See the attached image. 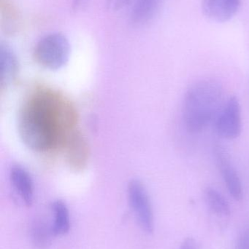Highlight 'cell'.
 <instances>
[{"instance_id": "1", "label": "cell", "mask_w": 249, "mask_h": 249, "mask_svg": "<svg viewBox=\"0 0 249 249\" xmlns=\"http://www.w3.org/2000/svg\"><path fill=\"white\" fill-rule=\"evenodd\" d=\"M76 112L68 101L51 91H41L22 108L19 131L32 150L48 152L65 143L76 124Z\"/></svg>"}, {"instance_id": "2", "label": "cell", "mask_w": 249, "mask_h": 249, "mask_svg": "<svg viewBox=\"0 0 249 249\" xmlns=\"http://www.w3.org/2000/svg\"><path fill=\"white\" fill-rule=\"evenodd\" d=\"M222 99L219 82L205 79L193 84L183 104V120L187 131L197 133L204 130L219 113Z\"/></svg>"}, {"instance_id": "3", "label": "cell", "mask_w": 249, "mask_h": 249, "mask_svg": "<svg viewBox=\"0 0 249 249\" xmlns=\"http://www.w3.org/2000/svg\"><path fill=\"white\" fill-rule=\"evenodd\" d=\"M70 44L65 35L51 33L42 37L35 45L33 58L40 67L50 70H58L68 62Z\"/></svg>"}, {"instance_id": "4", "label": "cell", "mask_w": 249, "mask_h": 249, "mask_svg": "<svg viewBox=\"0 0 249 249\" xmlns=\"http://www.w3.org/2000/svg\"><path fill=\"white\" fill-rule=\"evenodd\" d=\"M127 197L139 225L144 232L152 233L154 229L153 207L144 184L140 180H131L127 186Z\"/></svg>"}, {"instance_id": "5", "label": "cell", "mask_w": 249, "mask_h": 249, "mask_svg": "<svg viewBox=\"0 0 249 249\" xmlns=\"http://www.w3.org/2000/svg\"><path fill=\"white\" fill-rule=\"evenodd\" d=\"M215 127L218 134L226 139H235L242 130V115L239 100L236 96L228 99L216 115Z\"/></svg>"}, {"instance_id": "6", "label": "cell", "mask_w": 249, "mask_h": 249, "mask_svg": "<svg viewBox=\"0 0 249 249\" xmlns=\"http://www.w3.org/2000/svg\"><path fill=\"white\" fill-rule=\"evenodd\" d=\"M213 152L216 165L228 192L234 200L240 201L244 196L242 182L229 153L219 143L215 145Z\"/></svg>"}, {"instance_id": "7", "label": "cell", "mask_w": 249, "mask_h": 249, "mask_svg": "<svg viewBox=\"0 0 249 249\" xmlns=\"http://www.w3.org/2000/svg\"><path fill=\"white\" fill-rule=\"evenodd\" d=\"M64 147L69 166L74 171H83L90 156V147L86 137L80 132L74 130L67 138Z\"/></svg>"}, {"instance_id": "8", "label": "cell", "mask_w": 249, "mask_h": 249, "mask_svg": "<svg viewBox=\"0 0 249 249\" xmlns=\"http://www.w3.org/2000/svg\"><path fill=\"white\" fill-rule=\"evenodd\" d=\"M241 0H202L203 13L216 22H226L238 13Z\"/></svg>"}, {"instance_id": "9", "label": "cell", "mask_w": 249, "mask_h": 249, "mask_svg": "<svg viewBox=\"0 0 249 249\" xmlns=\"http://www.w3.org/2000/svg\"><path fill=\"white\" fill-rule=\"evenodd\" d=\"M10 180L23 203L29 207L34 201V184L32 177L21 165H13L10 171Z\"/></svg>"}, {"instance_id": "10", "label": "cell", "mask_w": 249, "mask_h": 249, "mask_svg": "<svg viewBox=\"0 0 249 249\" xmlns=\"http://www.w3.org/2000/svg\"><path fill=\"white\" fill-rule=\"evenodd\" d=\"M0 60H1V90L16 80L19 74V61L16 54L7 45L1 44L0 47Z\"/></svg>"}, {"instance_id": "11", "label": "cell", "mask_w": 249, "mask_h": 249, "mask_svg": "<svg viewBox=\"0 0 249 249\" xmlns=\"http://www.w3.org/2000/svg\"><path fill=\"white\" fill-rule=\"evenodd\" d=\"M162 0H137L132 11L131 18L135 24L150 21L159 10Z\"/></svg>"}, {"instance_id": "12", "label": "cell", "mask_w": 249, "mask_h": 249, "mask_svg": "<svg viewBox=\"0 0 249 249\" xmlns=\"http://www.w3.org/2000/svg\"><path fill=\"white\" fill-rule=\"evenodd\" d=\"M54 213V223L53 231L54 235H64L69 232L70 229V212L66 203L61 200L54 201L51 205Z\"/></svg>"}, {"instance_id": "13", "label": "cell", "mask_w": 249, "mask_h": 249, "mask_svg": "<svg viewBox=\"0 0 249 249\" xmlns=\"http://www.w3.org/2000/svg\"><path fill=\"white\" fill-rule=\"evenodd\" d=\"M54 235L52 225H49L44 219H36L31 229V237L33 244L39 249L48 247Z\"/></svg>"}, {"instance_id": "14", "label": "cell", "mask_w": 249, "mask_h": 249, "mask_svg": "<svg viewBox=\"0 0 249 249\" xmlns=\"http://www.w3.org/2000/svg\"><path fill=\"white\" fill-rule=\"evenodd\" d=\"M205 197L209 208L216 215L220 216L230 215V206L220 192L213 187H207L205 191Z\"/></svg>"}, {"instance_id": "15", "label": "cell", "mask_w": 249, "mask_h": 249, "mask_svg": "<svg viewBox=\"0 0 249 249\" xmlns=\"http://www.w3.org/2000/svg\"><path fill=\"white\" fill-rule=\"evenodd\" d=\"M235 249H249V226L240 235Z\"/></svg>"}, {"instance_id": "16", "label": "cell", "mask_w": 249, "mask_h": 249, "mask_svg": "<svg viewBox=\"0 0 249 249\" xmlns=\"http://www.w3.org/2000/svg\"><path fill=\"white\" fill-rule=\"evenodd\" d=\"M129 2L130 0H107V5L110 10L115 11L125 7Z\"/></svg>"}, {"instance_id": "17", "label": "cell", "mask_w": 249, "mask_h": 249, "mask_svg": "<svg viewBox=\"0 0 249 249\" xmlns=\"http://www.w3.org/2000/svg\"><path fill=\"white\" fill-rule=\"evenodd\" d=\"M179 249H199L197 242L192 238H187L183 241Z\"/></svg>"}, {"instance_id": "18", "label": "cell", "mask_w": 249, "mask_h": 249, "mask_svg": "<svg viewBox=\"0 0 249 249\" xmlns=\"http://www.w3.org/2000/svg\"><path fill=\"white\" fill-rule=\"evenodd\" d=\"M84 1L85 0H73V7L75 9L78 8Z\"/></svg>"}]
</instances>
